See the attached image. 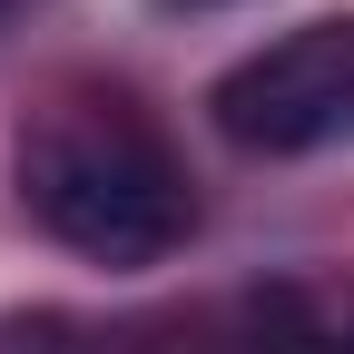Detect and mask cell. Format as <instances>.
Listing matches in <instances>:
<instances>
[{"label": "cell", "instance_id": "8992f818", "mask_svg": "<svg viewBox=\"0 0 354 354\" xmlns=\"http://www.w3.org/2000/svg\"><path fill=\"white\" fill-rule=\"evenodd\" d=\"M158 10H207V0H158Z\"/></svg>", "mask_w": 354, "mask_h": 354}, {"label": "cell", "instance_id": "3957f363", "mask_svg": "<svg viewBox=\"0 0 354 354\" xmlns=\"http://www.w3.org/2000/svg\"><path fill=\"white\" fill-rule=\"evenodd\" d=\"M246 344L256 354H354V276L256 295L246 305Z\"/></svg>", "mask_w": 354, "mask_h": 354}, {"label": "cell", "instance_id": "277c9868", "mask_svg": "<svg viewBox=\"0 0 354 354\" xmlns=\"http://www.w3.org/2000/svg\"><path fill=\"white\" fill-rule=\"evenodd\" d=\"M0 354H109V344L59 305H20V315H0Z\"/></svg>", "mask_w": 354, "mask_h": 354}, {"label": "cell", "instance_id": "6da1fadb", "mask_svg": "<svg viewBox=\"0 0 354 354\" xmlns=\"http://www.w3.org/2000/svg\"><path fill=\"white\" fill-rule=\"evenodd\" d=\"M10 187L50 246H69L79 266H109V276L167 266L197 236V177L158 128V109H138V88L118 79L39 88L10 128Z\"/></svg>", "mask_w": 354, "mask_h": 354}, {"label": "cell", "instance_id": "5b68a950", "mask_svg": "<svg viewBox=\"0 0 354 354\" xmlns=\"http://www.w3.org/2000/svg\"><path fill=\"white\" fill-rule=\"evenodd\" d=\"M20 10H30V0H0V39H10V30H20Z\"/></svg>", "mask_w": 354, "mask_h": 354}, {"label": "cell", "instance_id": "7a4b0ae2", "mask_svg": "<svg viewBox=\"0 0 354 354\" xmlns=\"http://www.w3.org/2000/svg\"><path fill=\"white\" fill-rule=\"evenodd\" d=\"M216 138L246 158H325L354 148V10L295 20L266 50H246L236 69H216L207 88Z\"/></svg>", "mask_w": 354, "mask_h": 354}]
</instances>
